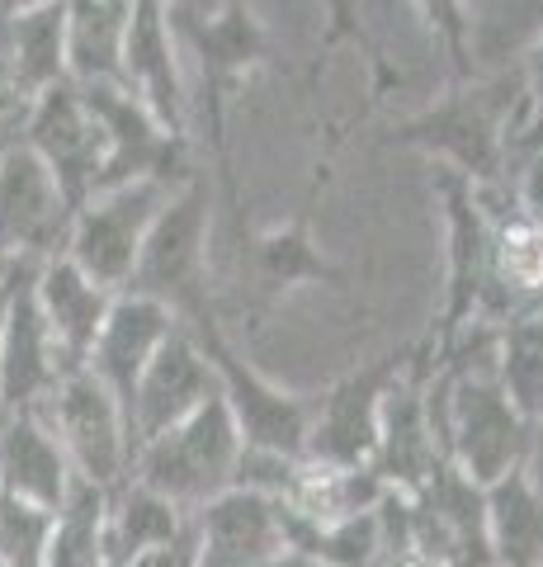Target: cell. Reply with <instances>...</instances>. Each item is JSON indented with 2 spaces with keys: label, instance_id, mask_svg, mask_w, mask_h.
<instances>
[{
  "label": "cell",
  "instance_id": "6da1fadb",
  "mask_svg": "<svg viewBox=\"0 0 543 567\" xmlns=\"http://www.w3.org/2000/svg\"><path fill=\"white\" fill-rule=\"evenodd\" d=\"M520 71L453 85L426 114L397 123L388 142L435 156V166L463 175L472 189H505L511 185V128L520 114Z\"/></svg>",
  "mask_w": 543,
  "mask_h": 567
},
{
  "label": "cell",
  "instance_id": "7a4b0ae2",
  "mask_svg": "<svg viewBox=\"0 0 543 567\" xmlns=\"http://www.w3.org/2000/svg\"><path fill=\"white\" fill-rule=\"evenodd\" d=\"M208 181L195 171L189 181L170 194L161 218L152 223V233L137 256L133 284L124 293H143L152 303H161L175 327L199 331L218 322L213 293H208Z\"/></svg>",
  "mask_w": 543,
  "mask_h": 567
},
{
  "label": "cell",
  "instance_id": "3957f363",
  "mask_svg": "<svg viewBox=\"0 0 543 567\" xmlns=\"http://www.w3.org/2000/svg\"><path fill=\"white\" fill-rule=\"evenodd\" d=\"M241 450L247 445H241L232 406H227L222 393H213L199 412H189L185 421H175L170 431L147 440V445H137L128 477L143 483L147 492L166 496L175 511L195 516L199 506H208L213 496H222L237 483Z\"/></svg>",
  "mask_w": 543,
  "mask_h": 567
},
{
  "label": "cell",
  "instance_id": "277c9868",
  "mask_svg": "<svg viewBox=\"0 0 543 567\" xmlns=\"http://www.w3.org/2000/svg\"><path fill=\"white\" fill-rule=\"evenodd\" d=\"M170 10V29L175 39H185L199 58V76H203V104H208V142H213V166L222 175V189L232 208L237 199V181H232V156H227V104L247 85L255 66H265L274 58L265 24L255 20L251 0H227L213 10H195V6H166Z\"/></svg>",
  "mask_w": 543,
  "mask_h": 567
},
{
  "label": "cell",
  "instance_id": "5b68a950",
  "mask_svg": "<svg viewBox=\"0 0 543 567\" xmlns=\"http://www.w3.org/2000/svg\"><path fill=\"white\" fill-rule=\"evenodd\" d=\"M175 189L180 185H170V181H133V185H118V189H104L95 199H85L72 218V237H66L62 256L85 279H95L100 289L124 293L133 284L152 223L161 218V208L170 204Z\"/></svg>",
  "mask_w": 543,
  "mask_h": 567
},
{
  "label": "cell",
  "instance_id": "8992f818",
  "mask_svg": "<svg viewBox=\"0 0 543 567\" xmlns=\"http://www.w3.org/2000/svg\"><path fill=\"white\" fill-rule=\"evenodd\" d=\"M39 416L48 421V431L58 435V445L76 477H85V483H95L104 492L128 483V468H133L128 421L118 412L114 393L91 369L62 374V383L52 388L48 402L39 406Z\"/></svg>",
  "mask_w": 543,
  "mask_h": 567
},
{
  "label": "cell",
  "instance_id": "52a82bcc",
  "mask_svg": "<svg viewBox=\"0 0 543 567\" xmlns=\"http://www.w3.org/2000/svg\"><path fill=\"white\" fill-rule=\"evenodd\" d=\"M76 91L104 133V166H100L95 194L133 185V181L185 185L189 175H195V166H189V142L170 137L128 85H76Z\"/></svg>",
  "mask_w": 543,
  "mask_h": 567
},
{
  "label": "cell",
  "instance_id": "ba28073f",
  "mask_svg": "<svg viewBox=\"0 0 543 567\" xmlns=\"http://www.w3.org/2000/svg\"><path fill=\"white\" fill-rule=\"evenodd\" d=\"M411 354H416V346L378 354V360L359 364L355 374H345L322 402H312L303 458L331 464V468H374L383 398H388V388L401 379V369L411 364Z\"/></svg>",
  "mask_w": 543,
  "mask_h": 567
},
{
  "label": "cell",
  "instance_id": "9c48e42d",
  "mask_svg": "<svg viewBox=\"0 0 543 567\" xmlns=\"http://www.w3.org/2000/svg\"><path fill=\"white\" fill-rule=\"evenodd\" d=\"M199 341V350L208 354L218 374V393L232 406V421L241 431V445L247 450H265V454H284V458H303L307 450V421H312V402L284 393L270 379H260L255 369L241 360L237 346L227 341L222 322L189 331Z\"/></svg>",
  "mask_w": 543,
  "mask_h": 567
},
{
  "label": "cell",
  "instance_id": "30bf717a",
  "mask_svg": "<svg viewBox=\"0 0 543 567\" xmlns=\"http://www.w3.org/2000/svg\"><path fill=\"white\" fill-rule=\"evenodd\" d=\"M341 147V133H331L322 162L312 166V185L303 194V204L289 223L265 227V233H251L241 237V265H247V279L260 303H279L284 293L293 289H312V284H326V289H345V270L331 265L322 256V246L312 241V213H317V199L331 181V156Z\"/></svg>",
  "mask_w": 543,
  "mask_h": 567
},
{
  "label": "cell",
  "instance_id": "8fae6325",
  "mask_svg": "<svg viewBox=\"0 0 543 567\" xmlns=\"http://www.w3.org/2000/svg\"><path fill=\"white\" fill-rule=\"evenodd\" d=\"M435 194L445 204V233H449V256H445V312H440V336L430 350H445L468 322L482 317L487 289H492V233H487L482 199L463 175L449 166H435Z\"/></svg>",
  "mask_w": 543,
  "mask_h": 567
},
{
  "label": "cell",
  "instance_id": "7c38bea8",
  "mask_svg": "<svg viewBox=\"0 0 543 567\" xmlns=\"http://www.w3.org/2000/svg\"><path fill=\"white\" fill-rule=\"evenodd\" d=\"M76 208L52 171L24 142L0 152V251L14 260H52L66 251Z\"/></svg>",
  "mask_w": 543,
  "mask_h": 567
},
{
  "label": "cell",
  "instance_id": "4fadbf2b",
  "mask_svg": "<svg viewBox=\"0 0 543 567\" xmlns=\"http://www.w3.org/2000/svg\"><path fill=\"white\" fill-rule=\"evenodd\" d=\"M20 142L52 171V181L62 185L72 208H81L95 194L100 166H104V133L72 81L52 85V91H43L29 104Z\"/></svg>",
  "mask_w": 543,
  "mask_h": 567
},
{
  "label": "cell",
  "instance_id": "5bb4252c",
  "mask_svg": "<svg viewBox=\"0 0 543 567\" xmlns=\"http://www.w3.org/2000/svg\"><path fill=\"white\" fill-rule=\"evenodd\" d=\"M430 341L416 346L411 364L401 369V379L388 388L378 412V450H374V473L383 477L388 492H420L435 477V468L445 464L440 440L430 431L426 412V379H430Z\"/></svg>",
  "mask_w": 543,
  "mask_h": 567
},
{
  "label": "cell",
  "instance_id": "9a60e30c",
  "mask_svg": "<svg viewBox=\"0 0 543 567\" xmlns=\"http://www.w3.org/2000/svg\"><path fill=\"white\" fill-rule=\"evenodd\" d=\"M43 260L14 265V289L6 308V327H0V416L6 412H39L48 393L62 383V360L52 346V331L33 298V270Z\"/></svg>",
  "mask_w": 543,
  "mask_h": 567
},
{
  "label": "cell",
  "instance_id": "2e32d148",
  "mask_svg": "<svg viewBox=\"0 0 543 567\" xmlns=\"http://www.w3.org/2000/svg\"><path fill=\"white\" fill-rule=\"evenodd\" d=\"M218 393V374L208 364V354L199 350V341L185 327H175L161 350L152 354V364L137 379V393L128 406V435H133V454L137 445H147L161 431H170L175 421H185L189 412Z\"/></svg>",
  "mask_w": 543,
  "mask_h": 567
},
{
  "label": "cell",
  "instance_id": "e0dca14e",
  "mask_svg": "<svg viewBox=\"0 0 543 567\" xmlns=\"http://www.w3.org/2000/svg\"><path fill=\"white\" fill-rule=\"evenodd\" d=\"M199 567H265L284 554V506L274 496L227 487L195 516Z\"/></svg>",
  "mask_w": 543,
  "mask_h": 567
},
{
  "label": "cell",
  "instance_id": "ac0fdd59",
  "mask_svg": "<svg viewBox=\"0 0 543 567\" xmlns=\"http://www.w3.org/2000/svg\"><path fill=\"white\" fill-rule=\"evenodd\" d=\"M124 85L152 110L170 137L189 142V95L175 62V29L166 0H133V20L124 39Z\"/></svg>",
  "mask_w": 543,
  "mask_h": 567
},
{
  "label": "cell",
  "instance_id": "d6986e66",
  "mask_svg": "<svg viewBox=\"0 0 543 567\" xmlns=\"http://www.w3.org/2000/svg\"><path fill=\"white\" fill-rule=\"evenodd\" d=\"M170 331H175V317L161 303H152L143 293H114L109 317H104V327L95 336V350L85 360V369L114 393L124 421L137 393V379H143V369L152 364V354L161 350Z\"/></svg>",
  "mask_w": 543,
  "mask_h": 567
},
{
  "label": "cell",
  "instance_id": "ffe728a7",
  "mask_svg": "<svg viewBox=\"0 0 543 567\" xmlns=\"http://www.w3.org/2000/svg\"><path fill=\"white\" fill-rule=\"evenodd\" d=\"M33 298H39V312L52 331V346H58L62 369H85L95 350V336L109 317L114 293L100 289L95 279H85L66 256H52L33 270Z\"/></svg>",
  "mask_w": 543,
  "mask_h": 567
},
{
  "label": "cell",
  "instance_id": "44dd1931",
  "mask_svg": "<svg viewBox=\"0 0 543 567\" xmlns=\"http://www.w3.org/2000/svg\"><path fill=\"white\" fill-rule=\"evenodd\" d=\"M72 464L48 431L39 412H6L0 416V492L20 496L29 506L58 511L72 487Z\"/></svg>",
  "mask_w": 543,
  "mask_h": 567
},
{
  "label": "cell",
  "instance_id": "7402d4cb",
  "mask_svg": "<svg viewBox=\"0 0 543 567\" xmlns=\"http://www.w3.org/2000/svg\"><path fill=\"white\" fill-rule=\"evenodd\" d=\"M0 76L20 100H39L66 76V10L62 0L0 20Z\"/></svg>",
  "mask_w": 543,
  "mask_h": 567
},
{
  "label": "cell",
  "instance_id": "603a6c76",
  "mask_svg": "<svg viewBox=\"0 0 543 567\" xmlns=\"http://www.w3.org/2000/svg\"><path fill=\"white\" fill-rule=\"evenodd\" d=\"M72 85H124V39L133 0H62Z\"/></svg>",
  "mask_w": 543,
  "mask_h": 567
},
{
  "label": "cell",
  "instance_id": "cb8c5ba5",
  "mask_svg": "<svg viewBox=\"0 0 543 567\" xmlns=\"http://www.w3.org/2000/svg\"><path fill=\"white\" fill-rule=\"evenodd\" d=\"M482 502L497 567H543V492L524 477V468L482 487Z\"/></svg>",
  "mask_w": 543,
  "mask_h": 567
},
{
  "label": "cell",
  "instance_id": "d4e9b609",
  "mask_svg": "<svg viewBox=\"0 0 543 567\" xmlns=\"http://www.w3.org/2000/svg\"><path fill=\"white\" fill-rule=\"evenodd\" d=\"M189 516L175 511L166 496L147 492L143 483H128L109 492V520H104V544H109V567L124 563V558H137L147 548H161L170 544L175 535H185Z\"/></svg>",
  "mask_w": 543,
  "mask_h": 567
},
{
  "label": "cell",
  "instance_id": "484cf974",
  "mask_svg": "<svg viewBox=\"0 0 543 567\" xmlns=\"http://www.w3.org/2000/svg\"><path fill=\"white\" fill-rule=\"evenodd\" d=\"M104 520H109V492L85 483V477H72L66 502L52 511L48 567H109Z\"/></svg>",
  "mask_w": 543,
  "mask_h": 567
},
{
  "label": "cell",
  "instance_id": "4316f807",
  "mask_svg": "<svg viewBox=\"0 0 543 567\" xmlns=\"http://www.w3.org/2000/svg\"><path fill=\"white\" fill-rule=\"evenodd\" d=\"M497 379L524 421L530 425L543 421V322L539 317H520V322L501 327Z\"/></svg>",
  "mask_w": 543,
  "mask_h": 567
},
{
  "label": "cell",
  "instance_id": "83f0119b",
  "mask_svg": "<svg viewBox=\"0 0 543 567\" xmlns=\"http://www.w3.org/2000/svg\"><path fill=\"white\" fill-rule=\"evenodd\" d=\"M52 511L0 492V567H48Z\"/></svg>",
  "mask_w": 543,
  "mask_h": 567
},
{
  "label": "cell",
  "instance_id": "f1b7e54d",
  "mask_svg": "<svg viewBox=\"0 0 543 567\" xmlns=\"http://www.w3.org/2000/svg\"><path fill=\"white\" fill-rule=\"evenodd\" d=\"M180 6L213 10V6H227V0H180ZM326 14H331V33H326V48H322V52H331L336 43H355V48L364 52V58H369V71H374V100H383V95H388L401 76L393 71V62L383 58V48L374 43V33L364 29L359 10H355V0H326Z\"/></svg>",
  "mask_w": 543,
  "mask_h": 567
},
{
  "label": "cell",
  "instance_id": "f546056e",
  "mask_svg": "<svg viewBox=\"0 0 543 567\" xmlns=\"http://www.w3.org/2000/svg\"><path fill=\"white\" fill-rule=\"evenodd\" d=\"M420 20H426L430 39L445 48V58L453 66V85L472 81V14L468 0H416Z\"/></svg>",
  "mask_w": 543,
  "mask_h": 567
},
{
  "label": "cell",
  "instance_id": "4dcf8cb0",
  "mask_svg": "<svg viewBox=\"0 0 543 567\" xmlns=\"http://www.w3.org/2000/svg\"><path fill=\"white\" fill-rule=\"evenodd\" d=\"M520 91L524 95H520V114H515V128H511V166L543 152V39L524 52Z\"/></svg>",
  "mask_w": 543,
  "mask_h": 567
},
{
  "label": "cell",
  "instance_id": "1f68e13d",
  "mask_svg": "<svg viewBox=\"0 0 543 567\" xmlns=\"http://www.w3.org/2000/svg\"><path fill=\"white\" fill-rule=\"evenodd\" d=\"M511 199L530 213L534 223H543V152H534V156H524V162H515L511 166Z\"/></svg>",
  "mask_w": 543,
  "mask_h": 567
},
{
  "label": "cell",
  "instance_id": "d6a6232c",
  "mask_svg": "<svg viewBox=\"0 0 543 567\" xmlns=\"http://www.w3.org/2000/svg\"><path fill=\"white\" fill-rule=\"evenodd\" d=\"M24 118H29V100H20L0 76V152L10 147V142H20L24 133Z\"/></svg>",
  "mask_w": 543,
  "mask_h": 567
},
{
  "label": "cell",
  "instance_id": "836d02e7",
  "mask_svg": "<svg viewBox=\"0 0 543 567\" xmlns=\"http://www.w3.org/2000/svg\"><path fill=\"white\" fill-rule=\"evenodd\" d=\"M524 477L543 492V421L530 425V454H524Z\"/></svg>",
  "mask_w": 543,
  "mask_h": 567
},
{
  "label": "cell",
  "instance_id": "e575fe53",
  "mask_svg": "<svg viewBox=\"0 0 543 567\" xmlns=\"http://www.w3.org/2000/svg\"><path fill=\"white\" fill-rule=\"evenodd\" d=\"M39 6H52V0H0V20H10V14H24V10H39Z\"/></svg>",
  "mask_w": 543,
  "mask_h": 567
},
{
  "label": "cell",
  "instance_id": "d590c367",
  "mask_svg": "<svg viewBox=\"0 0 543 567\" xmlns=\"http://www.w3.org/2000/svg\"><path fill=\"white\" fill-rule=\"evenodd\" d=\"M265 567H322V563H312V558H303V554H293V548H284L274 563H265Z\"/></svg>",
  "mask_w": 543,
  "mask_h": 567
},
{
  "label": "cell",
  "instance_id": "8d00e7d4",
  "mask_svg": "<svg viewBox=\"0 0 543 567\" xmlns=\"http://www.w3.org/2000/svg\"><path fill=\"white\" fill-rule=\"evenodd\" d=\"M14 265H20V260H14ZM10 289H14V270H10V279H6V284H0V327H6V308H10Z\"/></svg>",
  "mask_w": 543,
  "mask_h": 567
},
{
  "label": "cell",
  "instance_id": "74e56055",
  "mask_svg": "<svg viewBox=\"0 0 543 567\" xmlns=\"http://www.w3.org/2000/svg\"><path fill=\"white\" fill-rule=\"evenodd\" d=\"M10 270H14V256H6V251H0V284L10 279Z\"/></svg>",
  "mask_w": 543,
  "mask_h": 567
},
{
  "label": "cell",
  "instance_id": "f35d334b",
  "mask_svg": "<svg viewBox=\"0 0 543 567\" xmlns=\"http://www.w3.org/2000/svg\"><path fill=\"white\" fill-rule=\"evenodd\" d=\"M383 567H430V563H420V558L411 554V558H397V563H383Z\"/></svg>",
  "mask_w": 543,
  "mask_h": 567
},
{
  "label": "cell",
  "instance_id": "ab89813d",
  "mask_svg": "<svg viewBox=\"0 0 543 567\" xmlns=\"http://www.w3.org/2000/svg\"><path fill=\"white\" fill-rule=\"evenodd\" d=\"M166 6H175V0H166Z\"/></svg>",
  "mask_w": 543,
  "mask_h": 567
}]
</instances>
